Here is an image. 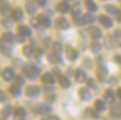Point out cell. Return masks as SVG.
Masks as SVG:
<instances>
[{
  "label": "cell",
  "mask_w": 121,
  "mask_h": 120,
  "mask_svg": "<svg viewBox=\"0 0 121 120\" xmlns=\"http://www.w3.org/2000/svg\"><path fill=\"white\" fill-rule=\"evenodd\" d=\"M23 74L24 76H27L30 80H35L38 79L39 74H40V69L35 66V64H24L23 67Z\"/></svg>",
  "instance_id": "6da1fadb"
},
{
  "label": "cell",
  "mask_w": 121,
  "mask_h": 120,
  "mask_svg": "<svg viewBox=\"0 0 121 120\" xmlns=\"http://www.w3.org/2000/svg\"><path fill=\"white\" fill-rule=\"evenodd\" d=\"M33 112L35 114H40V115H47L48 113H51V107H50L48 104H45V103H41V104H38L34 109Z\"/></svg>",
  "instance_id": "7a4b0ae2"
},
{
  "label": "cell",
  "mask_w": 121,
  "mask_h": 120,
  "mask_svg": "<svg viewBox=\"0 0 121 120\" xmlns=\"http://www.w3.org/2000/svg\"><path fill=\"white\" fill-rule=\"evenodd\" d=\"M40 93H41V90H40L39 86L36 85H30L26 89V95L28 97H32V98H36L40 96Z\"/></svg>",
  "instance_id": "3957f363"
},
{
  "label": "cell",
  "mask_w": 121,
  "mask_h": 120,
  "mask_svg": "<svg viewBox=\"0 0 121 120\" xmlns=\"http://www.w3.org/2000/svg\"><path fill=\"white\" fill-rule=\"evenodd\" d=\"M9 92L11 93L13 97H19L22 93V90H21V84H18L15 81V84H12L11 86L9 87Z\"/></svg>",
  "instance_id": "277c9868"
},
{
  "label": "cell",
  "mask_w": 121,
  "mask_h": 120,
  "mask_svg": "<svg viewBox=\"0 0 121 120\" xmlns=\"http://www.w3.org/2000/svg\"><path fill=\"white\" fill-rule=\"evenodd\" d=\"M110 115L114 118H121V103L114 102L110 107Z\"/></svg>",
  "instance_id": "5b68a950"
},
{
  "label": "cell",
  "mask_w": 121,
  "mask_h": 120,
  "mask_svg": "<svg viewBox=\"0 0 121 120\" xmlns=\"http://www.w3.org/2000/svg\"><path fill=\"white\" fill-rule=\"evenodd\" d=\"M88 34H90V36L92 38L93 40H97V39H99L100 36H102V31H100L98 27L91 26L88 28Z\"/></svg>",
  "instance_id": "8992f818"
},
{
  "label": "cell",
  "mask_w": 121,
  "mask_h": 120,
  "mask_svg": "<svg viewBox=\"0 0 121 120\" xmlns=\"http://www.w3.org/2000/svg\"><path fill=\"white\" fill-rule=\"evenodd\" d=\"M64 49H65V53H67V57L70 59V61H75V59L79 57V52L76 51L75 49L70 47V46H68V45H67Z\"/></svg>",
  "instance_id": "52a82bcc"
},
{
  "label": "cell",
  "mask_w": 121,
  "mask_h": 120,
  "mask_svg": "<svg viewBox=\"0 0 121 120\" xmlns=\"http://www.w3.org/2000/svg\"><path fill=\"white\" fill-rule=\"evenodd\" d=\"M107 74H108V69L104 64H99L98 68H97V78L100 80V81H103V80L107 78Z\"/></svg>",
  "instance_id": "ba28073f"
},
{
  "label": "cell",
  "mask_w": 121,
  "mask_h": 120,
  "mask_svg": "<svg viewBox=\"0 0 121 120\" xmlns=\"http://www.w3.org/2000/svg\"><path fill=\"white\" fill-rule=\"evenodd\" d=\"M56 26H57L59 29H63V31H65V29H68V28L70 27L68 19H67L65 17H63V16L56 19Z\"/></svg>",
  "instance_id": "9c48e42d"
},
{
  "label": "cell",
  "mask_w": 121,
  "mask_h": 120,
  "mask_svg": "<svg viewBox=\"0 0 121 120\" xmlns=\"http://www.w3.org/2000/svg\"><path fill=\"white\" fill-rule=\"evenodd\" d=\"M12 19L15 22H21L22 19H23V11H22V9H19V7H15L12 10Z\"/></svg>",
  "instance_id": "30bf717a"
},
{
  "label": "cell",
  "mask_w": 121,
  "mask_h": 120,
  "mask_svg": "<svg viewBox=\"0 0 121 120\" xmlns=\"http://www.w3.org/2000/svg\"><path fill=\"white\" fill-rule=\"evenodd\" d=\"M116 96H117V95L114 92L113 89H107L105 92H104V98H105V101L109 102V103H114Z\"/></svg>",
  "instance_id": "8fae6325"
},
{
  "label": "cell",
  "mask_w": 121,
  "mask_h": 120,
  "mask_svg": "<svg viewBox=\"0 0 121 120\" xmlns=\"http://www.w3.org/2000/svg\"><path fill=\"white\" fill-rule=\"evenodd\" d=\"M36 18H38V21H39V24L43 26L44 28H48L50 26H51V19H50L47 16H45V15H39Z\"/></svg>",
  "instance_id": "7c38bea8"
},
{
  "label": "cell",
  "mask_w": 121,
  "mask_h": 120,
  "mask_svg": "<svg viewBox=\"0 0 121 120\" xmlns=\"http://www.w3.org/2000/svg\"><path fill=\"white\" fill-rule=\"evenodd\" d=\"M79 97L82 99V101H88L91 98V92L87 87H80L79 89Z\"/></svg>",
  "instance_id": "4fadbf2b"
},
{
  "label": "cell",
  "mask_w": 121,
  "mask_h": 120,
  "mask_svg": "<svg viewBox=\"0 0 121 120\" xmlns=\"http://www.w3.org/2000/svg\"><path fill=\"white\" fill-rule=\"evenodd\" d=\"M41 80H43L44 84H47V85H53L55 81H56L53 74H51V73H44L43 76H41Z\"/></svg>",
  "instance_id": "5bb4252c"
},
{
  "label": "cell",
  "mask_w": 121,
  "mask_h": 120,
  "mask_svg": "<svg viewBox=\"0 0 121 120\" xmlns=\"http://www.w3.org/2000/svg\"><path fill=\"white\" fill-rule=\"evenodd\" d=\"M99 23L102 24L104 28H110V27H113V19L110 18L109 16H100L99 17Z\"/></svg>",
  "instance_id": "9a60e30c"
},
{
  "label": "cell",
  "mask_w": 121,
  "mask_h": 120,
  "mask_svg": "<svg viewBox=\"0 0 121 120\" xmlns=\"http://www.w3.org/2000/svg\"><path fill=\"white\" fill-rule=\"evenodd\" d=\"M75 80L78 83H85L87 80V75L82 69H76L75 71Z\"/></svg>",
  "instance_id": "2e32d148"
},
{
  "label": "cell",
  "mask_w": 121,
  "mask_h": 120,
  "mask_svg": "<svg viewBox=\"0 0 121 120\" xmlns=\"http://www.w3.org/2000/svg\"><path fill=\"white\" fill-rule=\"evenodd\" d=\"M3 78L6 80V81H10V80H12L15 76V72L12 68H5L3 71Z\"/></svg>",
  "instance_id": "e0dca14e"
},
{
  "label": "cell",
  "mask_w": 121,
  "mask_h": 120,
  "mask_svg": "<svg viewBox=\"0 0 121 120\" xmlns=\"http://www.w3.org/2000/svg\"><path fill=\"white\" fill-rule=\"evenodd\" d=\"M47 61L52 64H58V63H62V58L59 57V53H50L47 55Z\"/></svg>",
  "instance_id": "ac0fdd59"
},
{
  "label": "cell",
  "mask_w": 121,
  "mask_h": 120,
  "mask_svg": "<svg viewBox=\"0 0 121 120\" xmlns=\"http://www.w3.org/2000/svg\"><path fill=\"white\" fill-rule=\"evenodd\" d=\"M15 40H16V35H13L12 33L5 32V33L3 34V41L6 43V44H12Z\"/></svg>",
  "instance_id": "d6986e66"
},
{
  "label": "cell",
  "mask_w": 121,
  "mask_h": 120,
  "mask_svg": "<svg viewBox=\"0 0 121 120\" xmlns=\"http://www.w3.org/2000/svg\"><path fill=\"white\" fill-rule=\"evenodd\" d=\"M57 10L60 13H65V12H68L70 10V6H69V4L67 1H60V3L57 4Z\"/></svg>",
  "instance_id": "ffe728a7"
},
{
  "label": "cell",
  "mask_w": 121,
  "mask_h": 120,
  "mask_svg": "<svg viewBox=\"0 0 121 120\" xmlns=\"http://www.w3.org/2000/svg\"><path fill=\"white\" fill-rule=\"evenodd\" d=\"M22 52H23L24 56L30 57V56H33V55H34V52H35V47H34L33 45H26V46L23 47V50H22Z\"/></svg>",
  "instance_id": "44dd1931"
},
{
  "label": "cell",
  "mask_w": 121,
  "mask_h": 120,
  "mask_svg": "<svg viewBox=\"0 0 121 120\" xmlns=\"http://www.w3.org/2000/svg\"><path fill=\"white\" fill-rule=\"evenodd\" d=\"M58 83L63 89H68L70 86V81H69V79L65 75H59L58 76Z\"/></svg>",
  "instance_id": "7402d4cb"
},
{
  "label": "cell",
  "mask_w": 121,
  "mask_h": 120,
  "mask_svg": "<svg viewBox=\"0 0 121 120\" xmlns=\"http://www.w3.org/2000/svg\"><path fill=\"white\" fill-rule=\"evenodd\" d=\"M79 16H81V9H80L79 4H74L72 6V17L74 19H76Z\"/></svg>",
  "instance_id": "603a6c76"
},
{
  "label": "cell",
  "mask_w": 121,
  "mask_h": 120,
  "mask_svg": "<svg viewBox=\"0 0 121 120\" xmlns=\"http://www.w3.org/2000/svg\"><path fill=\"white\" fill-rule=\"evenodd\" d=\"M95 108L98 112H104L107 109V104H105L104 101H102V99H96L95 101Z\"/></svg>",
  "instance_id": "cb8c5ba5"
},
{
  "label": "cell",
  "mask_w": 121,
  "mask_h": 120,
  "mask_svg": "<svg viewBox=\"0 0 121 120\" xmlns=\"http://www.w3.org/2000/svg\"><path fill=\"white\" fill-rule=\"evenodd\" d=\"M17 32L19 34H23L26 36H29V35H32V31H30V28L28 26H19L17 28Z\"/></svg>",
  "instance_id": "d4e9b609"
},
{
  "label": "cell",
  "mask_w": 121,
  "mask_h": 120,
  "mask_svg": "<svg viewBox=\"0 0 121 120\" xmlns=\"http://www.w3.org/2000/svg\"><path fill=\"white\" fill-rule=\"evenodd\" d=\"M113 38H114V44L121 47V29H116L113 34Z\"/></svg>",
  "instance_id": "484cf974"
},
{
  "label": "cell",
  "mask_w": 121,
  "mask_h": 120,
  "mask_svg": "<svg viewBox=\"0 0 121 120\" xmlns=\"http://www.w3.org/2000/svg\"><path fill=\"white\" fill-rule=\"evenodd\" d=\"M26 10L29 15H34L36 12V6L34 5L33 1H27L26 3Z\"/></svg>",
  "instance_id": "4316f807"
},
{
  "label": "cell",
  "mask_w": 121,
  "mask_h": 120,
  "mask_svg": "<svg viewBox=\"0 0 121 120\" xmlns=\"http://www.w3.org/2000/svg\"><path fill=\"white\" fill-rule=\"evenodd\" d=\"M97 112H98L97 109L95 111V109H92V108H85V115L88 116V118H96V119L99 118V114Z\"/></svg>",
  "instance_id": "83f0119b"
},
{
  "label": "cell",
  "mask_w": 121,
  "mask_h": 120,
  "mask_svg": "<svg viewBox=\"0 0 121 120\" xmlns=\"http://www.w3.org/2000/svg\"><path fill=\"white\" fill-rule=\"evenodd\" d=\"M12 114H13V108H12V106H10V104L5 106L4 109H3V118H9V116H11Z\"/></svg>",
  "instance_id": "f1b7e54d"
},
{
  "label": "cell",
  "mask_w": 121,
  "mask_h": 120,
  "mask_svg": "<svg viewBox=\"0 0 121 120\" xmlns=\"http://www.w3.org/2000/svg\"><path fill=\"white\" fill-rule=\"evenodd\" d=\"M81 19H82V23L85 24H88V23H93L95 22V17L92 16V13H85L81 16Z\"/></svg>",
  "instance_id": "f546056e"
},
{
  "label": "cell",
  "mask_w": 121,
  "mask_h": 120,
  "mask_svg": "<svg viewBox=\"0 0 121 120\" xmlns=\"http://www.w3.org/2000/svg\"><path fill=\"white\" fill-rule=\"evenodd\" d=\"M86 7H87V10L90 12H95V11H97V5H96V3L93 1V0H86Z\"/></svg>",
  "instance_id": "4dcf8cb0"
},
{
  "label": "cell",
  "mask_w": 121,
  "mask_h": 120,
  "mask_svg": "<svg viewBox=\"0 0 121 120\" xmlns=\"http://www.w3.org/2000/svg\"><path fill=\"white\" fill-rule=\"evenodd\" d=\"M13 114H15V116H17V118H24L27 113H26V109H24V108L18 107V108H15Z\"/></svg>",
  "instance_id": "1f68e13d"
},
{
  "label": "cell",
  "mask_w": 121,
  "mask_h": 120,
  "mask_svg": "<svg viewBox=\"0 0 121 120\" xmlns=\"http://www.w3.org/2000/svg\"><path fill=\"white\" fill-rule=\"evenodd\" d=\"M51 47L53 50V52H56V53H60V52L63 51V45L60 44V43H58V41H53Z\"/></svg>",
  "instance_id": "d6a6232c"
},
{
  "label": "cell",
  "mask_w": 121,
  "mask_h": 120,
  "mask_svg": "<svg viewBox=\"0 0 121 120\" xmlns=\"http://www.w3.org/2000/svg\"><path fill=\"white\" fill-rule=\"evenodd\" d=\"M10 11H11V6H10L7 3H3L1 4V13H3V16L9 15Z\"/></svg>",
  "instance_id": "836d02e7"
},
{
  "label": "cell",
  "mask_w": 121,
  "mask_h": 120,
  "mask_svg": "<svg viewBox=\"0 0 121 120\" xmlns=\"http://www.w3.org/2000/svg\"><path fill=\"white\" fill-rule=\"evenodd\" d=\"M1 53H3L4 56H6V57L11 56V50L7 47V45L4 44V41H3V45H1Z\"/></svg>",
  "instance_id": "e575fe53"
},
{
  "label": "cell",
  "mask_w": 121,
  "mask_h": 120,
  "mask_svg": "<svg viewBox=\"0 0 121 120\" xmlns=\"http://www.w3.org/2000/svg\"><path fill=\"white\" fill-rule=\"evenodd\" d=\"M100 49H102V45H100L99 43H97V41H93L92 44H91V50H92L93 52H98Z\"/></svg>",
  "instance_id": "d590c367"
},
{
  "label": "cell",
  "mask_w": 121,
  "mask_h": 120,
  "mask_svg": "<svg viewBox=\"0 0 121 120\" xmlns=\"http://www.w3.org/2000/svg\"><path fill=\"white\" fill-rule=\"evenodd\" d=\"M105 10L109 12V13H116V11H117V9H116V6H114V5H105Z\"/></svg>",
  "instance_id": "8d00e7d4"
},
{
  "label": "cell",
  "mask_w": 121,
  "mask_h": 120,
  "mask_svg": "<svg viewBox=\"0 0 121 120\" xmlns=\"http://www.w3.org/2000/svg\"><path fill=\"white\" fill-rule=\"evenodd\" d=\"M16 41H18V43H24V41H26V35L18 33V34L16 35Z\"/></svg>",
  "instance_id": "74e56055"
},
{
  "label": "cell",
  "mask_w": 121,
  "mask_h": 120,
  "mask_svg": "<svg viewBox=\"0 0 121 120\" xmlns=\"http://www.w3.org/2000/svg\"><path fill=\"white\" fill-rule=\"evenodd\" d=\"M55 98H56V96H55L53 93H48V95L46 96V101L50 103V102H53V101H55Z\"/></svg>",
  "instance_id": "f35d334b"
},
{
  "label": "cell",
  "mask_w": 121,
  "mask_h": 120,
  "mask_svg": "<svg viewBox=\"0 0 121 120\" xmlns=\"http://www.w3.org/2000/svg\"><path fill=\"white\" fill-rule=\"evenodd\" d=\"M46 3H47V0H36V5L39 7H44L46 5Z\"/></svg>",
  "instance_id": "ab89813d"
},
{
  "label": "cell",
  "mask_w": 121,
  "mask_h": 120,
  "mask_svg": "<svg viewBox=\"0 0 121 120\" xmlns=\"http://www.w3.org/2000/svg\"><path fill=\"white\" fill-rule=\"evenodd\" d=\"M3 26L4 27H7V28H10L12 26V23H11V21H9L7 18H5V19H3Z\"/></svg>",
  "instance_id": "60d3db41"
},
{
  "label": "cell",
  "mask_w": 121,
  "mask_h": 120,
  "mask_svg": "<svg viewBox=\"0 0 121 120\" xmlns=\"http://www.w3.org/2000/svg\"><path fill=\"white\" fill-rule=\"evenodd\" d=\"M87 84H88V86L90 87H96V83H95V80L93 79H87Z\"/></svg>",
  "instance_id": "b9f144b4"
},
{
  "label": "cell",
  "mask_w": 121,
  "mask_h": 120,
  "mask_svg": "<svg viewBox=\"0 0 121 120\" xmlns=\"http://www.w3.org/2000/svg\"><path fill=\"white\" fill-rule=\"evenodd\" d=\"M115 16H116L117 22H120V23H121V10H117L116 13H115Z\"/></svg>",
  "instance_id": "7bdbcfd3"
},
{
  "label": "cell",
  "mask_w": 121,
  "mask_h": 120,
  "mask_svg": "<svg viewBox=\"0 0 121 120\" xmlns=\"http://www.w3.org/2000/svg\"><path fill=\"white\" fill-rule=\"evenodd\" d=\"M115 62L121 66V55H116V56H115Z\"/></svg>",
  "instance_id": "ee69618b"
},
{
  "label": "cell",
  "mask_w": 121,
  "mask_h": 120,
  "mask_svg": "<svg viewBox=\"0 0 121 120\" xmlns=\"http://www.w3.org/2000/svg\"><path fill=\"white\" fill-rule=\"evenodd\" d=\"M45 119H50V120H58L59 118L57 116V115H47V116H45Z\"/></svg>",
  "instance_id": "f6af8a7d"
},
{
  "label": "cell",
  "mask_w": 121,
  "mask_h": 120,
  "mask_svg": "<svg viewBox=\"0 0 121 120\" xmlns=\"http://www.w3.org/2000/svg\"><path fill=\"white\" fill-rule=\"evenodd\" d=\"M16 83H18V84H24V80L21 78V76H16Z\"/></svg>",
  "instance_id": "bcb514c9"
},
{
  "label": "cell",
  "mask_w": 121,
  "mask_h": 120,
  "mask_svg": "<svg viewBox=\"0 0 121 120\" xmlns=\"http://www.w3.org/2000/svg\"><path fill=\"white\" fill-rule=\"evenodd\" d=\"M0 95H1V102L4 103V102L6 101V96H5V92H3V91H1V93H0Z\"/></svg>",
  "instance_id": "7dc6e473"
},
{
  "label": "cell",
  "mask_w": 121,
  "mask_h": 120,
  "mask_svg": "<svg viewBox=\"0 0 121 120\" xmlns=\"http://www.w3.org/2000/svg\"><path fill=\"white\" fill-rule=\"evenodd\" d=\"M116 95H117V97L121 99V87H119V89L116 90Z\"/></svg>",
  "instance_id": "c3c4849f"
}]
</instances>
